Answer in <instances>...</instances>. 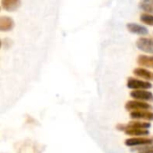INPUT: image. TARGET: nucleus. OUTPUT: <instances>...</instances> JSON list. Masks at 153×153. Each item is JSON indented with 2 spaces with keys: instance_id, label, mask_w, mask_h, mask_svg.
Instances as JSON below:
<instances>
[{
  "instance_id": "13",
  "label": "nucleus",
  "mask_w": 153,
  "mask_h": 153,
  "mask_svg": "<svg viewBox=\"0 0 153 153\" xmlns=\"http://www.w3.org/2000/svg\"><path fill=\"white\" fill-rule=\"evenodd\" d=\"M126 134L131 136H142L149 134L148 129H142V128H126L124 130Z\"/></svg>"
},
{
  "instance_id": "15",
  "label": "nucleus",
  "mask_w": 153,
  "mask_h": 153,
  "mask_svg": "<svg viewBox=\"0 0 153 153\" xmlns=\"http://www.w3.org/2000/svg\"><path fill=\"white\" fill-rule=\"evenodd\" d=\"M132 151L139 152H153V145L146 144V145H141V146H134V148H133Z\"/></svg>"
},
{
  "instance_id": "3",
  "label": "nucleus",
  "mask_w": 153,
  "mask_h": 153,
  "mask_svg": "<svg viewBox=\"0 0 153 153\" xmlns=\"http://www.w3.org/2000/svg\"><path fill=\"white\" fill-rule=\"evenodd\" d=\"M136 47L146 53L153 54V39L149 38H140L136 41Z\"/></svg>"
},
{
  "instance_id": "1",
  "label": "nucleus",
  "mask_w": 153,
  "mask_h": 153,
  "mask_svg": "<svg viewBox=\"0 0 153 153\" xmlns=\"http://www.w3.org/2000/svg\"><path fill=\"white\" fill-rule=\"evenodd\" d=\"M126 109L127 111H141V110H150L152 109L153 107L146 102L139 101L138 100H130L126 103Z\"/></svg>"
},
{
  "instance_id": "6",
  "label": "nucleus",
  "mask_w": 153,
  "mask_h": 153,
  "mask_svg": "<svg viewBox=\"0 0 153 153\" xmlns=\"http://www.w3.org/2000/svg\"><path fill=\"white\" fill-rule=\"evenodd\" d=\"M126 28L131 33L137 34V35H147L149 33V30L146 27L140 25L138 23H134V22L127 23Z\"/></svg>"
},
{
  "instance_id": "2",
  "label": "nucleus",
  "mask_w": 153,
  "mask_h": 153,
  "mask_svg": "<svg viewBox=\"0 0 153 153\" xmlns=\"http://www.w3.org/2000/svg\"><path fill=\"white\" fill-rule=\"evenodd\" d=\"M127 87L132 90H146L152 87V84L149 82H143L135 78H129L127 80Z\"/></svg>"
},
{
  "instance_id": "17",
  "label": "nucleus",
  "mask_w": 153,
  "mask_h": 153,
  "mask_svg": "<svg viewBox=\"0 0 153 153\" xmlns=\"http://www.w3.org/2000/svg\"><path fill=\"white\" fill-rule=\"evenodd\" d=\"M12 43H13V41L11 39H4L2 40V46H3V48H8L9 46L12 45Z\"/></svg>"
},
{
  "instance_id": "12",
  "label": "nucleus",
  "mask_w": 153,
  "mask_h": 153,
  "mask_svg": "<svg viewBox=\"0 0 153 153\" xmlns=\"http://www.w3.org/2000/svg\"><path fill=\"white\" fill-rule=\"evenodd\" d=\"M134 74L136 76L141 77L143 79H145L148 81H153V73L149 70H146L143 68H136L134 70Z\"/></svg>"
},
{
  "instance_id": "11",
  "label": "nucleus",
  "mask_w": 153,
  "mask_h": 153,
  "mask_svg": "<svg viewBox=\"0 0 153 153\" xmlns=\"http://www.w3.org/2000/svg\"><path fill=\"white\" fill-rule=\"evenodd\" d=\"M137 63L141 66L153 68V56L141 55L137 59Z\"/></svg>"
},
{
  "instance_id": "7",
  "label": "nucleus",
  "mask_w": 153,
  "mask_h": 153,
  "mask_svg": "<svg viewBox=\"0 0 153 153\" xmlns=\"http://www.w3.org/2000/svg\"><path fill=\"white\" fill-rule=\"evenodd\" d=\"M133 119H139V120H148L153 121V112L147 110H141V111H132L130 114Z\"/></svg>"
},
{
  "instance_id": "14",
  "label": "nucleus",
  "mask_w": 153,
  "mask_h": 153,
  "mask_svg": "<svg viewBox=\"0 0 153 153\" xmlns=\"http://www.w3.org/2000/svg\"><path fill=\"white\" fill-rule=\"evenodd\" d=\"M139 6L143 11L149 13H153V0H143Z\"/></svg>"
},
{
  "instance_id": "9",
  "label": "nucleus",
  "mask_w": 153,
  "mask_h": 153,
  "mask_svg": "<svg viewBox=\"0 0 153 153\" xmlns=\"http://www.w3.org/2000/svg\"><path fill=\"white\" fill-rule=\"evenodd\" d=\"M22 4L21 0H2L1 5L2 7L8 11V12H13L17 10Z\"/></svg>"
},
{
  "instance_id": "5",
  "label": "nucleus",
  "mask_w": 153,
  "mask_h": 153,
  "mask_svg": "<svg viewBox=\"0 0 153 153\" xmlns=\"http://www.w3.org/2000/svg\"><path fill=\"white\" fill-rule=\"evenodd\" d=\"M125 143L126 146H129V147L152 144L153 139H151V138H130V139H126Z\"/></svg>"
},
{
  "instance_id": "8",
  "label": "nucleus",
  "mask_w": 153,
  "mask_h": 153,
  "mask_svg": "<svg viewBox=\"0 0 153 153\" xmlns=\"http://www.w3.org/2000/svg\"><path fill=\"white\" fill-rule=\"evenodd\" d=\"M151 127V125L149 123L145 122H140V121H134L131 122L127 125H118L117 129L124 131L126 128H142V129H148Z\"/></svg>"
},
{
  "instance_id": "10",
  "label": "nucleus",
  "mask_w": 153,
  "mask_h": 153,
  "mask_svg": "<svg viewBox=\"0 0 153 153\" xmlns=\"http://www.w3.org/2000/svg\"><path fill=\"white\" fill-rule=\"evenodd\" d=\"M14 27V22L8 16H2L0 18V30L8 31Z\"/></svg>"
},
{
  "instance_id": "4",
  "label": "nucleus",
  "mask_w": 153,
  "mask_h": 153,
  "mask_svg": "<svg viewBox=\"0 0 153 153\" xmlns=\"http://www.w3.org/2000/svg\"><path fill=\"white\" fill-rule=\"evenodd\" d=\"M130 95L134 100L153 101V93L146 90H134Z\"/></svg>"
},
{
  "instance_id": "16",
  "label": "nucleus",
  "mask_w": 153,
  "mask_h": 153,
  "mask_svg": "<svg viewBox=\"0 0 153 153\" xmlns=\"http://www.w3.org/2000/svg\"><path fill=\"white\" fill-rule=\"evenodd\" d=\"M141 21L148 25L153 26V15L150 14V13H143L141 15Z\"/></svg>"
}]
</instances>
